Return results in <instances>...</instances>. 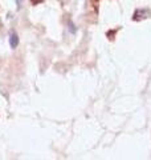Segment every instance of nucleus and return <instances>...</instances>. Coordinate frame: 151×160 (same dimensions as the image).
I'll list each match as a JSON object with an SVG mask.
<instances>
[{
    "mask_svg": "<svg viewBox=\"0 0 151 160\" xmlns=\"http://www.w3.org/2000/svg\"><path fill=\"white\" fill-rule=\"evenodd\" d=\"M9 43H11V47L12 48H16L17 47V44H19V38H17V35L16 33H11V39H9Z\"/></svg>",
    "mask_w": 151,
    "mask_h": 160,
    "instance_id": "f257e3e1",
    "label": "nucleus"
}]
</instances>
